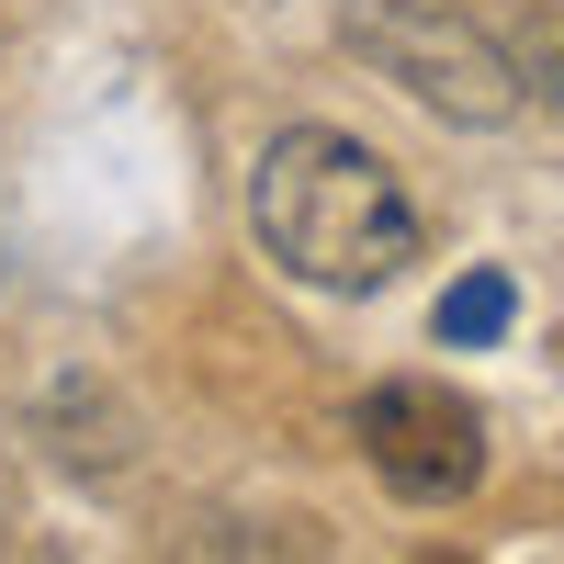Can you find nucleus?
Wrapping results in <instances>:
<instances>
[{
  "label": "nucleus",
  "instance_id": "obj_4",
  "mask_svg": "<svg viewBox=\"0 0 564 564\" xmlns=\"http://www.w3.org/2000/svg\"><path fill=\"white\" fill-rule=\"evenodd\" d=\"M508 305H520V294H508V271H463L452 294H441V339H452V350H486L497 327H508Z\"/></svg>",
  "mask_w": 564,
  "mask_h": 564
},
{
  "label": "nucleus",
  "instance_id": "obj_1",
  "mask_svg": "<svg viewBox=\"0 0 564 564\" xmlns=\"http://www.w3.org/2000/svg\"><path fill=\"white\" fill-rule=\"evenodd\" d=\"M249 226H260V249L294 282H316V294H384V282L430 249L395 159L361 148V135H339V124H282L260 148Z\"/></svg>",
  "mask_w": 564,
  "mask_h": 564
},
{
  "label": "nucleus",
  "instance_id": "obj_2",
  "mask_svg": "<svg viewBox=\"0 0 564 564\" xmlns=\"http://www.w3.org/2000/svg\"><path fill=\"white\" fill-rule=\"evenodd\" d=\"M350 57L384 68L406 102H430L441 124H508L531 102L520 45H497L486 23L441 12V0H361V12H350Z\"/></svg>",
  "mask_w": 564,
  "mask_h": 564
},
{
  "label": "nucleus",
  "instance_id": "obj_3",
  "mask_svg": "<svg viewBox=\"0 0 564 564\" xmlns=\"http://www.w3.org/2000/svg\"><path fill=\"white\" fill-rule=\"evenodd\" d=\"M350 441L372 463V486L406 497V508H463L486 486V417L452 384H430V372H384V384L350 406Z\"/></svg>",
  "mask_w": 564,
  "mask_h": 564
},
{
  "label": "nucleus",
  "instance_id": "obj_5",
  "mask_svg": "<svg viewBox=\"0 0 564 564\" xmlns=\"http://www.w3.org/2000/svg\"><path fill=\"white\" fill-rule=\"evenodd\" d=\"M520 79H531V102L564 113V12H542V23L520 34Z\"/></svg>",
  "mask_w": 564,
  "mask_h": 564
}]
</instances>
